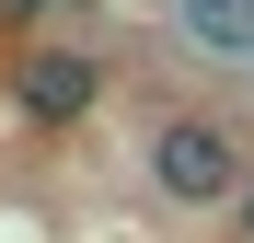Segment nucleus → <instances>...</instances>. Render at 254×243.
Masks as SVG:
<instances>
[{"label":"nucleus","mask_w":254,"mask_h":243,"mask_svg":"<svg viewBox=\"0 0 254 243\" xmlns=\"http://www.w3.org/2000/svg\"><path fill=\"white\" fill-rule=\"evenodd\" d=\"M150 185L174 197V209H231L243 139L220 128V116H162V128H150Z\"/></svg>","instance_id":"nucleus-1"},{"label":"nucleus","mask_w":254,"mask_h":243,"mask_svg":"<svg viewBox=\"0 0 254 243\" xmlns=\"http://www.w3.org/2000/svg\"><path fill=\"white\" fill-rule=\"evenodd\" d=\"M104 104V58L93 47H23L12 58V116L23 128H81Z\"/></svg>","instance_id":"nucleus-2"},{"label":"nucleus","mask_w":254,"mask_h":243,"mask_svg":"<svg viewBox=\"0 0 254 243\" xmlns=\"http://www.w3.org/2000/svg\"><path fill=\"white\" fill-rule=\"evenodd\" d=\"M208 58H254V0H174Z\"/></svg>","instance_id":"nucleus-3"},{"label":"nucleus","mask_w":254,"mask_h":243,"mask_svg":"<svg viewBox=\"0 0 254 243\" xmlns=\"http://www.w3.org/2000/svg\"><path fill=\"white\" fill-rule=\"evenodd\" d=\"M231 243H254V174L231 185Z\"/></svg>","instance_id":"nucleus-4"}]
</instances>
